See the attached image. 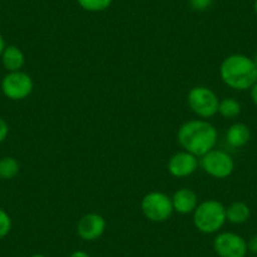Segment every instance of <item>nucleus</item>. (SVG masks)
Returning a JSON list of instances; mask_svg holds the SVG:
<instances>
[{
  "label": "nucleus",
  "instance_id": "f257e3e1",
  "mask_svg": "<svg viewBox=\"0 0 257 257\" xmlns=\"http://www.w3.org/2000/svg\"><path fill=\"white\" fill-rule=\"evenodd\" d=\"M177 137L185 152L201 158L214 149L218 140V133L209 121L198 118L183 123L178 130Z\"/></svg>",
  "mask_w": 257,
  "mask_h": 257
},
{
  "label": "nucleus",
  "instance_id": "f03ea898",
  "mask_svg": "<svg viewBox=\"0 0 257 257\" xmlns=\"http://www.w3.org/2000/svg\"><path fill=\"white\" fill-rule=\"evenodd\" d=\"M219 75L224 85L237 91L249 90L257 82V67L253 59L244 54H231L223 59Z\"/></svg>",
  "mask_w": 257,
  "mask_h": 257
},
{
  "label": "nucleus",
  "instance_id": "7ed1b4c3",
  "mask_svg": "<svg viewBox=\"0 0 257 257\" xmlns=\"http://www.w3.org/2000/svg\"><path fill=\"white\" fill-rule=\"evenodd\" d=\"M226 221V207L216 199L202 202L193 212V223L204 234L217 233Z\"/></svg>",
  "mask_w": 257,
  "mask_h": 257
},
{
  "label": "nucleus",
  "instance_id": "20e7f679",
  "mask_svg": "<svg viewBox=\"0 0 257 257\" xmlns=\"http://www.w3.org/2000/svg\"><path fill=\"white\" fill-rule=\"evenodd\" d=\"M187 101L190 110L203 120L218 113L219 98L217 97L214 91L206 86L193 87L188 93Z\"/></svg>",
  "mask_w": 257,
  "mask_h": 257
},
{
  "label": "nucleus",
  "instance_id": "39448f33",
  "mask_svg": "<svg viewBox=\"0 0 257 257\" xmlns=\"http://www.w3.org/2000/svg\"><path fill=\"white\" fill-rule=\"evenodd\" d=\"M142 211L145 218L155 223H162L172 217V198L163 192H150L142 199Z\"/></svg>",
  "mask_w": 257,
  "mask_h": 257
},
{
  "label": "nucleus",
  "instance_id": "423d86ee",
  "mask_svg": "<svg viewBox=\"0 0 257 257\" xmlns=\"http://www.w3.org/2000/svg\"><path fill=\"white\" fill-rule=\"evenodd\" d=\"M34 82L28 73L23 71L8 72L2 81V91L9 100L22 101L33 92Z\"/></svg>",
  "mask_w": 257,
  "mask_h": 257
},
{
  "label": "nucleus",
  "instance_id": "0eeeda50",
  "mask_svg": "<svg viewBox=\"0 0 257 257\" xmlns=\"http://www.w3.org/2000/svg\"><path fill=\"white\" fill-rule=\"evenodd\" d=\"M201 158L199 164H201L202 169L216 179H224L233 173V159L228 153L223 152V150L212 149L211 152Z\"/></svg>",
  "mask_w": 257,
  "mask_h": 257
},
{
  "label": "nucleus",
  "instance_id": "6e6552de",
  "mask_svg": "<svg viewBox=\"0 0 257 257\" xmlns=\"http://www.w3.org/2000/svg\"><path fill=\"white\" fill-rule=\"evenodd\" d=\"M213 248L219 257H244L247 254V242L233 232H222L216 236Z\"/></svg>",
  "mask_w": 257,
  "mask_h": 257
},
{
  "label": "nucleus",
  "instance_id": "1a4fd4ad",
  "mask_svg": "<svg viewBox=\"0 0 257 257\" xmlns=\"http://www.w3.org/2000/svg\"><path fill=\"white\" fill-rule=\"evenodd\" d=\"M198 157L189 152H179L173 155L168 163V172L175 178H185L198 169Z\"/></svg>",
  "mask_w": 257,
  "mask_h": 257
},
{
  "label": "nucleus",
  "instance_id": "9d476101",
  "mask_svg": "<svg viewBox=\"0 0 257 257\" xmlns=\"http://www.w3.org/2000/svg\"><path fill=\"white\" fill-rule=\"evenodd\" d=\"M106 221L101 214L87 213L77 223V233L83 241H96L103 234Z\"/></svg>",
  "mask_w": 257,
  "mask_h": 257
},
{
  "label": "nucleus",
  "instance_id": "9b49d317",
  "mask_svg": "<svg viewBox=\"0 0 257 257\" xmlns=\"http://www.w3.org/2000/svg\"><path fill=\"white\" fill-rule=\"evenodd\" d=\"M173 209L179 214H190L198 206V197L196 192L189 188H180L172 197Z\"/></svg>",
  "mask_w": 257,
  "mask_h": 257
},
{
  "label": "nucleus",
  "instance_id": "f8f14e48",
  "mask_svg": "<svg viewBox=\"0 0 257 257\" xmlns=\"http://www.w3.org/2000/svg\"><path fill=\"white\" fill-rule=\"evenodd\" d=\"M0 57H2V63H3L4 68L8 72L22 71L24 63H26V57H24L22 49L19 47L13 46V44L7 46Z\"/></svg>",
  "mask_w": 257,
  "mask_h": 257
},
{
  "label": "nucleus",
  "instance_id": "ddd939ff",
  "mask_svg": "<svg viewBox=\"0 0 257 257\" xmlns=\"http://www.w3.org/2000/svg\"><path fill=\"white\" fill-rule=\"evenodd\" d=\"M251 139V132L246 123L236 122L228 127L226 133V140L231 147L242 148Z\"/></svg>",
  "mask_w": 257,
  "mask_h": 257
},
{
  "label": "nucleus",
  "instance_id": "4468645a",
  "mask_svg": "<svg viewBox=\"0 0 257 257\" xmlns=\"http://www.w3.org/2000/svg\"><path fill=\"white\" fill-rule=\"evenodd\" d=\"M249 217H251V211L243 202H234L226 208L227 221L233 224L246 223Z\"/></svg>",
  "mask_w": 257,
  "mask_h": 257
},
{
  "label": "nucleus",
  "instance_id": "2eb2a0df",
  "mask_svg": "<svg viewBox=\"0 0 257 257\" xmlns=\"http://www.w3.org/2000/svg\"><path fill=\"white\" fill-rule=\"evenodd\" d=\"M19 170H21V165L16 158L4 157L0 159V179H13L18 175Z\"/></svg>",
  "mask_w": 257,
  "mask_h": 257
},
{
  "label": "nucleus",
  "instance_id": "dca6fc26",
  "mask_svg": "<svg viewBox=\"0 0 257 257\" xmlns=\"http://www.w3.org/2000/svg\"><path fill=\"white\" fill-rule=\"evenodd\" d=\"M218 113L224 118H234L241 113V103L232 97L219 101Z\"/></svg>",
  "mask_w": 257,
  "mask_h": 257
},
{
  "label": "nucleus",
  "instance_id": "f3484780",
  "mask_svg": "<svg viewBox=\"0 0 257 257\" xmlns=\"http://www.w3.org/2000/svg\"><path fill=\"white\" fill-rule=\"evenodd\" d=\"M77 2L83 11L91 12V13L106 11L112 4V0H77Z\"/></svg>",
  "mask_w": 257,
  "mask_h": 257
},
{
  "label": "nucleus",
  "instance_id": "a211bd4d",
  "mask_svg": "<svg viewBox=\"0 0 257 257\" xmlns=\"http://www.w3.org/2000/svg\"><path fill=\"white\" fill-rule=\"evenodd\" d=\"M12 231V218L3 208H0V239L4 238Z\"/></svg>",
  "mask_w": 257,
  "mask_h": 257
},
{
  "label": "nucleus",
  "instance_id": "6ab92c4d",
  "mask_svg": "<svg viewBox=\"0 0 257 257\" xmlns=\"http://www.w3.org/2000/svg\"><path fill=\"white\" fill-rule=\"evenodd\" d=\"M212 4V0H189V6L197 12H203L208 9Z\"/></svg>",
  "mask_w": 257,
  "mask_h": 257
},
{
  "label": "nucleus",
  "instance_id": "aec40b11",
  "mask_svg": "<svg viewBox=\"0 0 257 257\" xmlns=\"http://www.w3.org/2000/svg\"><path fill=\"white\" fill-rule=\"evenodd\" d=\"M9 134V125L3 117H0V144L8 138Z\"/></svg>",
  "mask_w": 257,
  "mask_h": 257
},
{
  "label": "nucleus",
  "instance_id": "412c9836",
  "mask_svg": "<svg viewBox=\"0 0 257 257\" xmlns=\"http://www.w3.org/2000/svg\"><path fill=\"white\" fill-rule=\"evenodd\" d=\"M247 248H248L249 252L257 254V234H254V236L249 238V241L247 242Z\"/></svg>",
  "mask_w": 257,
  "mask_h": 257
},
{
  "label": "nucleus",
  "instance_id": "4be33fe9",
  "mask_svg": "<svg viewBox=\"0 0 257 257\" xmlns=\"http://www.w3.org/2000/svg\"><path fill=\"white\" fill-rule=\"evenodd\" d=\"M249 90H251V98H252V101H253L254 105L257 106V82L254 83V85L252 86V87L249 88Z\"/></svg>",
  "mask_w": 257,
  "mask_h": 257
},
{
  "label": "nucleus",
  "instance_id": "5701e85b",
  "mask_svg": "<svg viewBox=\"0 0 257 257\" xmlns=\"http://www.w3.org/2000/svg\"><path fill=\"white\" fill-rule=\"evenodd\" d=\"M70 257H91L90 254L87 253V252L85 251H81V249H78V251H75L71 253Z\"/></svg>",
  "mask_w": 257,
  "mask_h": 257
},
{
  "label": "nucleus",
  "instance_id": "b1692460",
  "mask_svg": "<svg viewBox=\"0 0 257 257\" xmlns=\"http://www.w3.org/2000/svg\"><path fill=\"white\" fill-rule=\"evenodd\" d=\"M6 41H4V38H3V36H2V34H0V56H2V53H3V51H4V48H6Z\"/></svg>",
  "mask_w": 257,
  "mask_h": 257
},
{
  "label": "nucleus",
  "instance_id": "393cba45",
  "mask_svg": "<svg viewBox=\"0 0 257 257\" xmlns=\"http://www.w3.org/2000/svg\"><path fill=\"white\" fill-rule=\"evenodd\" d=\"M31 257H46L44 254H41V253H36V254H32Z\"/></svg>",
  "mask_w": 257,
  "mask_h": 257
},
{
  "label": "nucleus",
  "instance_id": "a878e982",
  "mask_svg": "<svg viewBox=\"0 0 257 257\" xmlns=\"http://www.w3.org/2000/svg\"><path fill=\"white\" fill-rule=\"evenodd\" d=\"M252 59H253L254 64H256V67H257V53H256V56H254V57H253V58H252Z\"/></svg>",
  "mask_w": 257,
  "mask_h": 257
},
{
  "label": "nucleus",
  "instance_id": "bb28decb",
  "mask_svg": "<svg viewBox=\"0 0 257 257\" xmlns=\"http://www.w3.org/2000/svg\"><path fill=\"white\" fill-rule=\"evenodd\" d=\"M253 8H254V12H256V13H257V0H256V2H254V6H253Z\"/></svg>",
  "mask_w": 257,
  "mask_h": 257
}]
</instances>
